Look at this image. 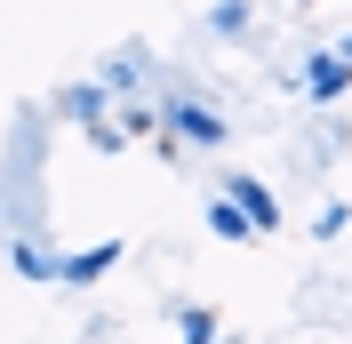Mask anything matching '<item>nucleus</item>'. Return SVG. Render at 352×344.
I'll list each match as a JSON object with an SVG mask.
<instances>
[{
	"mask_svg": "<svg viewBox=\"0 0 352 344\" xmlns=\"http://www.w3.org/2000/svg\"><path fill=\"white\" fill-rule=\"evenodd\" d=\"M160 129L184 136V144H224V120L200 96H184V88H160Z\"/></svg>",
	"mask_w": 352,
	"mask_h": 344,
	"instance_id": "f257e3e1",
	"label": "nucleus"
},
{
	"mask_svg": "<svg viewBox=\"0 0 352 344\" xmlns=\"http://www.w3.org/2000/svg\"><path fill=\"white\" fill-rule=\"evenodd\" d=\"M224 200H232L256 233H280V200H272V184H264V176H241V169H232V176H224Z\"/></svg>",
	"mask_w": 352,
	"mask_h": 344,
	"instance_id": "f03ea898",
	"label": "nucleus"
},
{
	"mask_svg": "<svg viewBox=\"0 0 352 344\" xmlns=\"http://www.w3.org/2000/svg\"><path fill=\"white\" fill-rule=\"evenodd\" d=\"M305 96H312V105H344V96H352V65L336 56V48H320V56L305 65Z\"/></svg>",
	"mask_w": 352,
	"mask_h": 344,
	"instance_id": "7ed1b4c3",
	"label": "nucleus"
},
{
	"mask_svg": "<svg viewBox=\"0 0 352 344\" xmlns=\"http://www.w3.org/2000/svg\"><path fill=\"white\" fill-rule=\"evenodd\" d=\"M56 105H65V120H80V129H104V112H112V88H104V80H72L65 96H56Z\"/></svg>",
	"mask_w": 352,
	"mask_h": 344,
	"instance_id": "20e7f679",
	"label": "nucleus"
},
{
	"mask_svg": "<svg viewBox=\"0 0 352 344\" xmlns=\"http://www.w3.org/2000/svg\"><path fill=\"white\" fill-rule=\"evenodd\" d=\"M120 264V240H96V248H80V257H65V288H96V280Z\"/></svg>",
	"mask_w": 352,
	"mask_h": 344,
	"instance_id": "39448f33",
	"label": "nucleus"
},
{
	"mask_svg": "<svg viewBox=\"0 0 352 344\" xmlns=\"http://www.w3.org/2000/svg\"><path fill=\"white\" fill-rule=\"evenodd\" d=\"M8 264H16L24 280H65V257H48L41 240H16V248H8Z\"/></svg>",
	"mask_w": 352,
	"mask_h": 344,
	"instance_id": "423d86ee",
	"label": "nucleus"
},
{
	"mask_svg": "<svg viewBox=\"0 0 352 344\" xmlns=\"http://www.w3.org/2000/svg\"><path fill=\"white\" fill-rule=\"evenodd\" d=\"M176 336L184 344H224V321L208 312V304H184V312H176Z\"/></svg>",
	"mask_w": 352,
	"mask_h": 344,
	"instance_id": "0eeeda50",
	"label": "nucleus"
},
{
	"mask_svg": "<svg viewBox=\"0 0 352 344\" xmlns=\"http://www.w3.org/2000/svg\"><path fill=\"white\" fill-rule=\"evenodd\" d=\"M136 65H144V48H129V56H112V65L96 72V80L112 88V105H120V96H136V88H144V80H136Z\"/></svg>",
	"mask_w": 352,
	"mask_h": 344,
	"instance_id": "6e6552de",
	"label": "nucleus"
},
{
	"mask_svg": "<svg viewBox=\"0 0 352 344\" xmlns=\"http://www.w3.org/2000/svg\"><path fill=\"white\" fill-rule=\"evenodd\" d=\"M208 233H217V240H256V224H248V216L217 193V200H208Z\"/></svg>",
	"mask_w": 352,
	"mask_h": 344,
	"instance_id": "1a4fd4ad",
	"label": "nucleus"
},
{
	"mask_svg": "<svg viewBox=\"0 0 352 344\" xmlns=\"http://www.w3.org/2000/svg\"><path fill=\"white\" fill-rule=\"evenodd\" d=\"M208 32H217V41H241L248 32V0H217V8H208Z\"/></svg>",
	"mask_w": 352,
	"mask_h": 344,
	"instance_id": "9d476101",
	"label": "nucleus"
},
{
	"mask_svg": "<svg viewBox=\"0 0 352 344\" xmlns=\"http://www.w3.org/2000/svg\"><path fill=\"white\" fill-rule=\"evenodd\" d=\"M344 224H352V208H344V200H320V216H312V240H336Z\"/></svg>",
	"mask_w": 352,
	"mask_h": 344,
	"instance_id": "9b49d317",
	"label": "nucleus"
},
{
	"mask_svg": "<svg viewBox=\"0 0 352 344\" xmlns=\"http://www.w3.org/2000/svg\"><path fill=\"white\" fill-rule=\"evenodd\" d=\"M120 129H129V144H136V136H153V129H160V105H129V112H120Z\"/></svg>",
	"mask_w": 352,
	"mask_h": 344,
	"instance_id": "f8f14e48",
	"label": "nucleus"
},
{
	"mask_svg": "<svg viewBox=\"0 0 352 344\" xmlns=\"http://www.w3.org/2000/svg\"><path fill=\"white\" fill-rule=\"evenodd\" d=\"M88 144H96V152H129V129H120V120H104V129H88Z\"/></svg>",
	"mask_w": 352,
	"mask_h": 344,
	"instance_id": "ddd939ff",
	"label": "nucleus"
},
{
	"mask_svg": "<svg viewBox=\"0 0 352 344\" xmlns=\"http://www.w3.org/2000/svg\"><path fill=\"white\" fill-rule=\"evenodd\" d=\"M336 56H344V65H352V32H344V41H336Z\"/></svg>",
	"mask_w": 352,
	"mask_h": 344,
	"instance_id": "4468645a",
	"label": "nucleus"
}]
</instances>
